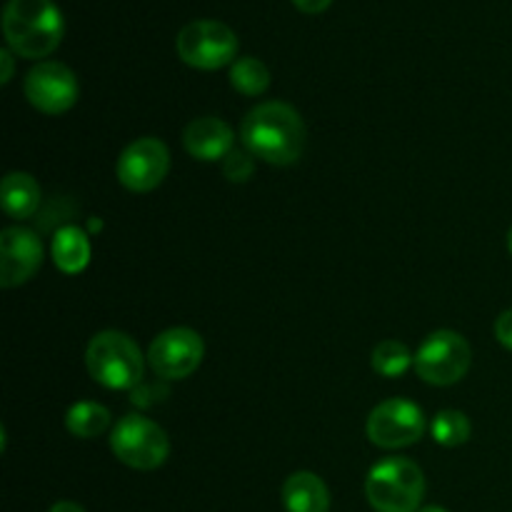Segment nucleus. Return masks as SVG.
I'll use <instances>...</instances> for the list:
<instances>
[{
    "instance_id": "obj_19",
    "label": "nucleus",
    "mask_w": 512,
    "mask_h": 512,
    "mask_svg": "<svg viewBox=\"0 0 512 512\" xmlns=\"http://www.w3.org/2000/svg\"><path fill=\"white\" fill-rule=\"evenodd\" d=\"M370 363L375 373L383 378H400L415 365V355H410V350L400 340H383L373 348Z\"/></svg>"
},
{
    "instance_id": "obj_4",
    "label": "nucleus",
    "mask_w": 512,
    "mask_h": 512,
    "mask_svg": "<svg viewBox=\"0 0 512 512\" xmlns=\"http://www.w3.org/2000/svg\"><path fill=\"white\" fill-rule=\"evenodd\" d=\"M425 495V475L410 458H383L365 478V498L375 512H418Z\"/></svg>"
},
{
    "instance_id": "obj_27",
    "label": "nucleus",
    "mask_w": 512,
    "mask_h": 512,
    "mask_svg": "<svg viewBox=\"0 0 512 512\" xmlns=\"http://www.w3.org/2000/svg\"><path fill=\"white\" fill-rule=\"evenodd\" d=\"M508 250H510V255H512V228H510V233H508Z\"/></svg>"
},
{
    "instance_id": "obj_17",
    "label": "nucleus",
    "mask_w": 512,
    "mask_h": 512,
    "mask_svg": "<svg viewBox=\"0 0 512 512\" xmlns=\"http://www.w3.org/2000/svg\"><path fill=\"white\" fill-rule=\"evenodd\" d=\"M110 410L100 403H90V400H83V403H75L73 408L65 413V428L73 438L90 440L103 435L105 430L110 428Z\"/></svg>"
},
{
    "instance_id": "obj_25",
    "label": "nucleus",
    "mask_w": 512,
    "mask_h": 512,
    "mask_svg": "<svg viewBox=\"0 0 512 512\" xmlns=\"http://www.w3.org/2000/svg\"><path fill=\"white\" fill-rule=\"evenodd\" d=\"M48 512H85V510L80 508L78 503H70V500H60V503H55Z\"/></svg>"
},
{
    "instance_id": "obj_2",
    "label": "nucleus",
    "mask_w": 512,
    "mask_h": 512,
    "mask_svg": "<svg viewBox=\"0 0 512 512\" xmlns=\"http://www.w3.org/2000/svg\"><path fill=\"white\" fill-rule=\"evenodd\" d=\"M63 33V13L53 0H8L5 3V43L20 58H48L63 40Z\"/></svg>"
},
{
    "instance_id": "obj_24",
    "label": "nucleus",
    "mask_w": 512,
    "mask_h": 512,
    "mask_svg": "<svg viewBox=\"0 0 512 512\" xmlns=\"http://www.w3.org/2000/svg\"><path fill=\"white\" fill-rule=\"evenodd\" d=\"M330 3H333V0H293L295 8L303 10V13H308V15L323 13V10L330 8Z\"/></svg>"
},
{
    "instance_id": "obj_9",
    "label": "nucleus",
    "mask_w": 512,
    "mask_h": 512,
    "mask_svg": "<svg viewBox=\"0 0 512 512\" xmlns=\"http://www.w3.org/2000/svg\"><path fill=\"white\" fill-rule=\"evenodd\" d=\"M25 98L45 115H63L78 103L80 85L73 70L58 60H40L25 75Z\"/></svg>"
},
{
    "instance_id": "obj_14",
    "label": "nucleus",
    "mask_w": 512,
    "mask_h": 512,
    "mask_svg": "<svg viewBox=\"0 0 512 512\" xmlns=\"http://www.w3.org/2000/svg\"><path fill=\"white\" fill-rule=\"evenodd\" d=\"M283 505L288 512H328V485L315 473L298 470L283 483Z\"/></svg>"
},
{
    "instance_id": "obj_26",
    "label": "nucleus",
    "mask_w": 512,
    "mask_h": 512,
    "mask_svg": "<svg viewBox=\"0 0 512 512\" xmlns=\"http://www.w3.org/2000/svg\"><path fill=\"white\" fill-rule=\"evenodd\" d=\"M418 512H448V510L440 508V505H428V508H420Z\"/></svg>"
},
{
    "instance_id": "obj_15",
    "label": "nucleus",
    "mask_w": 512,
    "mask_h": 512,
    "mask_svg": "<svg viewBox=\"0 0 512 512\" xmlns=\"http://www.w3.org/2000/svg\"><path fill=\"white\" fill-rule=\"evenodd\" d=\"M0 200H3V210L10 215V218L28 220L40 205L38 180H35L33 175L13 170V173H8L3 178Z\"/></svg>"
},
{
    "instance_id": "obj_8",
    "label": "nucleus",
    "mask_w": 512,
    "mask_h": 512,
    "mask_svg": "<svg viewBox=\"0 0 512 512\" xmlns=\"http://www.w3.org/2000/svg\"><path fill=\"white\" fill-rule=\"evenodd\" d=\"M370 443L383 450H403L418 443L425 433V415L420 405L405 398H390L375 405L365 423Z\"/></svg>"
},
{
    "instance_id": "obj_12",
    "label": "nucleus",
    "mask_w": 512,
    "mask_h": 512,
    "mask_svg": "<svg viewBox=\"0 0 512 512\" xmlns=\"http://www.w3.org/2000/svg\"><path fill=\"white\" fill-rule=\"evenodd\" d=\"M43 265V243L38 235L20 225L0 233V285L5 290L28 283Z\"/></svg>"
},
{
    "instance_id": "obj_7",
    "label": "nucleus",
    "mask_w": 512,
    "mask_h": 512,
    "mask_svg": "<svg viewBox=\"0 0 512 512\" xmlns=\"http://www.w3.org/2000/svg\"><path fill=\"white\" fill-rule=\"evenodd\" d=\"M473 350L468 340L455 330H435L415 353V373L428 385L448 388L468 375Z\"/></svg>"
},
{
    "instance_id": "obj_5",
    "label": "nucleus",
    "mask_w": 512,
    "mask_h": 512,
    "mask_svg": "<svg viewBox=\"0 0 512 512\" xmlns=\"http://www.w3.org/2000/svg\"><path fill=\"white\" fill-rule=\"evenodd\" d=\"M110 450L123 465L133 470H158L170 455V440L158 423L143 415H125L110 433Z\"/></svg>"
},
{
    "instance_id": "obj_6",
    "label": "nucleus",
    "mask_w": 512,
    "mask_h": 512,
    "mask_svg": "<svg viewBox=\"0 0 512 512\" xmlns=\"http://www.w3.org/2000/svg\"><path fill=\"white\" fill-rule=\"evenodd\" d=\"M238 35L220 20H193L175 38L180 60L190 68L218 70L238 60Z\"/></svg>"
},
{
    "instance_id": "obj_20",
    "label": "nucleus",
    "mask_w": 512,
    "mask_h": 512,
    "mask_svg": "<svg viewBox=\"0 0 512 512\" xmlns=\"http://www.w3.org/2000/svg\"><path fill=\"white\" fill-rule=\"evenodd\" d=\"M430 433H433L435 443L443 445V448H458L470 440L473 425H470L468 415L460 413V410H440L433 418Z\"/></svg>"
},
{
    "instance_id": "obj_3",
    "label": "nucleus",
    "mask_w": 512,
    "mask_h": 512,
    "mask_svg": "<svg viewBox=\"0 0 512 512\" xmlns=\"http://www.w3.org/2000/svg\"><path fill=\"white\" fill-rule=\"evenodd\" d=\"M85 368L90 378L108 390H135L143 383L145 360L138 343L120 330L93 335L85 348Z\"/></svg>"
},
{
    "instance_id": "obj_16",
    "label": "nucleus",
    "mask_w": 512,
    "mask_h": 512,
    "mask_svg": "<svg viewBox=\"0 0 512 512\" xmlns=\"http://www.w3.org/2000/svg\"><path fill=\"white\" fill-rule=\"evenodd\" d=\"M53 263L65 275H78L90 263V240L75 225H65L53 238Z\"/></svg>"
},
{
    "instance_id": "obj_18",
    "label": "nucleus",
    "mask_w": 512,
    "mask_h": 512,
    "mask_svg": "<svg viewBox=\"0 0 512 512\" xmlns=\"http://www.w3.org/2000/svg\"><path fill=\"white\" fill-rule=\"evenodd\" d=\"M230 83L240 95L255 98V95H263L270 88V70L263 60L245 55V58H238L230 65Z\"/></svg>"
},
{
    "instance_id": "obj_23",
    "label": "nucleus",
    "mask_w": 512,
    "mask_h": 512,
    "mask_svg": "<svg viewBox=\"0 0 512 512\" xmlns=\"http://www.w3.org/2000/svg\"><path fill=\"white\" fill-rule=\"evenodd\" d=\"M0 65H3V73H0V83L8 85L10 78H13V70H15L13 50H10V48L0 50Z\"/></svg>"
},
{
    "instance_id": "obj_10",
    "label": "nucleus",
    "mask_w": 512,
    "mask_h": 512,
    "mask_svg": "<svg viewBox=\"0 0 512 512\" xmlns=\"http://www.w3.org/2000/svg\"><path fill=\"white\" fill-rule=\"evenodd\" d=\"M170 170V150L163 140L145 135V138L133 140L128 148L120 153L115 175L120 185L130 193H150L158 188Z\"/></svg>"
},
{
    "instance_id": "obj_13",
    "label": "nucleus",
    "mask_w": 512,
    "mask_h": 512,
    "mask_svg": "<svg viewBox=\"0 0 512 512\" xmlns=\"http://www.w3.org/2000/svg\"><path fill=\"white\" fill-rule=\"evenodd\" d=\"M233 143V128L225 120L215 118V115L190 120L183 130V145L188 155L195 160H203V163L225 160L235 150Z\"/></svg>"
},
{
    "instance_id": "obj_22",
    "label": "nucleus",
    "mask_w": 512,
    "mask_h": 512,
    "mask_svg": "<svg viewBox=\"0 0 512 512\" xmlns=\"http://www.w3.org/2000/svg\"><path fill=\"white\" fill-rule=\"evenodd\" d=\"M495 338L503 348L512 350V308L500 313L498 320H495Z\"/></svg>"
},
{
    "instance_id": "obj_11",
    "label": "nucleus",
    "mask_w": 512,
    "mask_h": 512,
    "mask_svg": "<svg viewBox=\"0 0 512 512\" xmlns=\"http://www.w3.org/2000/svg\"><path fill=\"white\" fill-rule=\"evenodd\" d=\"M205 343L193 328H170L155 335L148 348V363L163 380H185L200 368Z\"/></svg>"
},
{
    "instance_id": "obj_1",
    "label": "nucleus",
    "mask_w": 512,
    "mask_h": 512,
    "mask_svg": "<svg viewBox=\"0 0 512 512\" xmlns=\"http://www.w3.org/2000/svg\"><path fill=\"white\" fill-rule=\"evenodd\" d=\"M305 135L298 110L280 100L255 105L240 123L243 148L270 165H293L303 155Z\"/></svg>"
},
{
    "instance_id": "obj_21",
    "label": "nucleus",
    "mask_w": 512,
    "mask_h": 512,
    "mask_svg": "<svg viewBox=\"0 0 512 512\" xmlns=\"http://www.w3.org/2000/svg\"><path fill=\"white\" fill-rule=\"evenodd\" d=\"M255 173V158L248 150L235 148L228 158L223 160V175L230 183H245V180L253 178Z\"/></svg>"
}]
</instances>
